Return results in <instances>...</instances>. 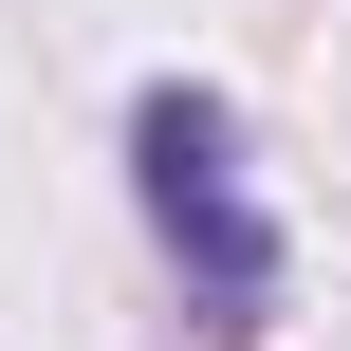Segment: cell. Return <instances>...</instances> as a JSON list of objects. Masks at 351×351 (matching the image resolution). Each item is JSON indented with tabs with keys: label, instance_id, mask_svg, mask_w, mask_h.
<instances>
[{
	"label": "cell",
	"instance_id": "cell-1",
	"mask_svg": "<svg viewBox=\"0 0 351 351\" xmlns=\"http://www.w3.org/2000/svg\"><path fill=\"white\" fill-rule=\"evenodd\" d=\"M130 185H148V241H167L185 315L204 333H278V204H259V148H241V111L204 74L130 93Z\"/></svg>",
	"mask_w": 351,
	"mask_h": 351
}]
</instances>
